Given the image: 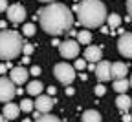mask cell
<instances>
[{
    "instance_id": "16",
    "label": "cell",
    "mask_w": 132,
    "mask_h": 122,
    "mask_svg": "<svg viewBox=\"0 0 132 122\" xmlns=\"http://www.w3.org/2000/svg\"><path fill=\"white\" fill-rule=\"evenodd\" d=\"M81 118H82V122H101V113L95 109H86Z\"/></svg>"
},
{
    "instance_id": "22",
    "label": "cell",
    "mask_w": 132,
    "mask_h": 122,
    "mask_svg": "<svg viewBox=\"0 0 132 122\" xmlns=\"http://www.w3.org/2000/svg\"><path fill=\"white\" fill-rule=\"evenodd\" d=\"M33 122H61L57 117H53V115H48V113H44V115H39Z\"/></svg>"
},
{
    "instance_id": "27",
    "label": "cell",
    "mask_w": 132,
    "mask_h": 122,
    "mask_svg": "<svg viewBox=\"0 0 132 122\" xmlns=\"http://www.w3.org/2000/svg\"><path fill=\"white\" fill-rule=\"evenodd\" d=\"M42 71H40V66H33L31 69H29V75H33V77H39Z\"/></svg>"
},
{
    "instance_id": "11",
    "label": "cell",
    "mask_w": 132,
    "mask_h": 122,
    "mask_svg": "<svg viewBox=\"0 0 132 122\" xmlns=\"http://www.w3.org/2000/svg\"><path fill=\"white\" fill-rule=\"evenodd\" d=\"M101 57H103V49L99 47V46H86V49H85V58H86L88 62L97 64Z\"/></svg>"
},
{
    "instance_id": "29",
    "label": "cell",
    "mask_w": 132,
    "mask_h": 122,
    "mask_svg": "<svg viewBox=\"0 0 132 122\" xmlns=\"http://www.w3.org/2000/svg\"><path fill=\"white\" fill-rule=\"evenodd\" d=\"M7 69H9V66H7V64H0V75H4Z\"/></svg>"
},
{
    "instance_id": "7",
    "label": "cell",
    "mask_w": 132,
    "mask_h": 122,
    "mask_svg": "<svg viewBox=\"0 0 132 122\" xmlns=\"http://www.w3.org/2000/svg\"><path fill=\"white\" fill-rule=\"evenodd\" d=\"M6 13H7V20H11L13 24H20V22L26 20V7L20 6V4H11V6H7Z\"/></svg>"
},
{
    "instance_id": "31",
    "label": "cell",
    "mask_w": 132,
    "mask_h": 122,
    "mask_svg": "<svg viewBox=\"0 0 132 122\" xmlns=\"http://www.w3.org/2000/svg\"><path fill=\"white\" fill-rule=\"evenodd\" d=\"M127 11H128V15L132 16V0H127Z\"/></svg>"
},
{
    "instance_id": "18",
    "label": "cell",
    "mask_w": 132,
    "mask_h": 122,
    "mask_svg": "<svg viewBox=\"0 0 132 122\" xmlns=\"http://www.w3.org/2000/svg\"><path fill=\"white\" fill-rule=\"evenodd\" d=\"M128 88H130V80H127V78H118V80H114V89L118 91L119 95H121V93H127Z\"/></svg>"
},
{
    "instance_id": "26",
    "label": "cell",
    "mask_w": 132,
    "mask_h": 122,
    "mask_svg": "<svg viewBox=\"0 0 132 122\" xmlns=\"http://www.w3.org/2000/svg\"><path fill=\"white\" fill-rule=\"evenodd\" d=\"M85 66H86L85 58H77V60H75V64H73V67H75V69H79V71H81V69H85Z\"/></svg>"
},
{
    "instance_id": "36",
    "label": "cell",
    "mask_w": 132,
    "mask_h": 122,
    "mask_svg": "<svg viewBox=\"0 0 132 122\" xmlns=\"http://www.w3.org/2000/svg\"><path fill=\"white\" fill-rule=\"evenodd\" d=\"M4 120H6V118H4V115H2V113H0V122H4Z\"/></svg>"
},
{
    "instance_id": "33",
    "label": "cell",
    "mask_w": 132,
    "mask_h": 122,
    "mask_svg": "<svg viewBox=\"0 0 132 122\" xmlns=\"http://www.w3.org/2000/svg\"><path fill=\"white\" fill-rule=\"evenodd\" d=\"M73 93H75V89H73V88H66V95H68V97H70V95H73Z\"/></svg>"
},
{
    "instance_id": "17",
    "label": "cell",
    "mask_w": 132,
    "mask_h": 122,
    "mask_svg": "<svg viewBox=\"0 0 132 122\" xmlns=\"http://www.w3.org/2000/svg\"><path fill=\"white\" fill-rule=\"evenodd\" d=\"M26 89H28L29 95H37V97H39V95L42 93V89H44V86H42L40 80H33V82L28 84V88H26Z\"/></svg>"
},
{
    "instance_id": "21",
    "label": "cell",
    "mask_w": 132,
    "mask_h": 122,
    "mask_svg": "<svg viewBox=\"0 0 132 122\" xmlns=\"http://www.w3.org/2000/svg\"><path fill=\"white\" fill-rule=\"evenodd\" d=\"M19 106H20V111H26V113H29V111H33V108H35V100L22 98Z\"/></svg>"
},
{
    "instance_id": "38",
    "label": "cell",
    "mask_w": 132,
    "mask_h": 122,
    "mask_svg": "<svg viewBox=\"0 0 132 122\" xmlns=\"http://www.w3.org/2000/svg\"><path fill=\"white\" fill-rule=\"evenodd\" d=\"M22 122H31V120H29V118H24V120H22Z\"/></svg>"
},
{
    "instance_id": "25",
    "label": "cell",
    "mask_w": 132,
    "mask_h": 122,
    "mask_svg": "<svg viewBox=\"0 0 132 122\" xmlns=\"http://www.w3.org/2000/svg\"><path fill=\"white\" fill-rule=\"evenodd\" d=\"M33 49H35V47H33V46H31V44H24V46H22V53H24V55H28V57H29V55H31V53H33Z\"/></svg>"
},
{
    "instance_id": "5",
    "label": "cell",
    "mask_w": 132,
    "mask_h": 122,
    "mask_svg": "<svg viewBox=\"0 0 132 122\" xmlns=\"http://www.w3.org/2000/svg\"><path fill=\"white\" fill-rule=\"evenodd\" d=\"M16 95L15 82L11 78L2 77L0 78V102H11V98Z\"/></svg>"
},
{
    "instance_id": "10",
    "label": "cell",
    "mask_w": 132,
    "mask_h": 122,
    "mask_svg": "<svg viewBox=\"0 0 132 122\" xmlns=\"http://www.w3.org/2000/svg\"><path fill=\"white\" fill-rule=\"evenodd\" d=\"M53 98L50 97V95H39L37 97V100H35V108H37V111L39 113H50L52 111V108H53Z\"/></svg>"
},
{
    "instance_id": "13",
    "label": "cell",
    "mask_w": 132,
    "mask_h": 122,
    "mask_svg": "<svg viewBox=\"0 0 132 122\" xmlns=\"http://www.w3.org/2000/svg\"><path fill=\"white\" fill-rule=\"evenodd\" d=\"M2 115H4L6 120H15L20 115V106H16V104H13V102H6V106L2 109Z\"/></svg>"
},
{
    "instance_id": "32",
    "label": "cell",
    "mask_w": 132,
    "mask_h": 122,
    "mask_svg": "<svg viewBox=\"0 0 132 122\" xmlns=\"http://www.w3.org/2000/svg\"><path fill=\"white\" fill-rule=\"evenodd\" d=\"M121 118H123V122H130V120H132V115H128V113H125V115H123Z\"/></svg>"
},
{
    "instance_id": "23",
    "label": "cell",
    "mask_w": 132,
    "mask_h": 122,
    "mask_svg": "<svg viewBox=\"0 0 132 122\" xmlns=\"http://www.w3.org/2000/svg\"><path fill=\"white\" fill-rule=\"evenodd\" d=\"M22 35H26V37H33V35H35V24H24L22 26Z\"/></svg>"
},
{
    "instance_id": "2",
    "label": "cell",
    "mask_w": 132,
    "mask_h": 122,
    "mask_svg": "<svg viewBox=\"0 0 132 122\" xmlns=\"http://www.w3.org/2000/svg\"><path fill=\"white\" fill-rule=\"evenodd\" d=\"M79 16V22L85 27H99L106 20V7L101 0H81L73 7Z\"/></svg>"
},
{
    "instance_id": "8",
    "label": "cell",
    "mask_w": 132,
    "mask_h": 122,
    "mask_svg": "<svg viewBox=\"0 0 132 122\" xmlns=\"http://www.w3.org/2000/svg\"><path fill=\"white\" fill-rule=\"evenodd\" d=\"M95 77L97 80H101V82H106L112 78V64L106 62V60H99L95 64Z\"/></svg>"
},
{
    "instance_id": "30",
    "label": "cell",
    "mask_w": 132,
    "mask_h": 122,
    "mask_svg": "<svg viewBox=\"0 0 132 122\" xmlns=\"http://www.w3.org/2000/svg\"><path fill=\"white\" fill-rule=\"evenodd\" d=\"M55 93H57V88H55V86H50V88H48V95L52 97V95H55Z\"/></svg>"
},
{
    "instance_id": "39",
    "label": "cell",
    "mask_w": 132,
    "mask_h": 122,
    "mask_svg": "<svg viewBox=\"0 0 132 122\" xmlns=\"http://www.w3.org/2000/svg\"><path fill=\"white\" fill-rule=\"evenodd\" d=\"M130 88H132V77H130Z\"/></svg>"
},
{
    "instance_id": "28",
    "label": "cell",
    "mask_w": 132,
    "mask_h": 122,
    "mask_svg": "<svg viewBox=\"0 0 132 122\" xmlns=\"http://www.w3.org/2000/svg\"><path fill=\"white\" fill-rule=\"evenodd\" d=\"M7 9V0H0V13Z\"/></svg>"
},
{
    "instance_id": "14",
    "label": "cell",
    "mask_w": 132,
    "mask_h": 122,
    "mask_svg": "<svg viewBox=\"0 0 132 122\" xmlns=\"http://www.w3.org/2000/svg\"><path fill=\"white\" fill-rule=\"evenodd\" d=\"M128 73V67L125 62H114L112 64V78L118 80V78H125Z\"/></svg>"
},
{
    "instance_id": "12",
    "label": "cell",
    "mask_w": 132,
    "mask_h": 122,
    "mask_svg": "<svg viewBox=\"0 0 132 122\" xmlns=\"http://www.w3.org/2000/svg\"><path fill=\"white\" fill-rule=\"evenodd\" d=\"M11 80L15 82V84H24L26 80H28V75H29V71H26V67H22V66H19V67H11Z\"/></svg>"
},
{
    "instance_id": "3",
    "label": "cell",
    "mask_w": 132,
    "mask_h": 122,
    "mask_svg": "<svg viewBox=\"0 0 132 122\" xmlns=\"http://www.w3.org/2000/svg\"><path fill=\"white\" fill-rule=\"evenodd\" d=\"M22 46L24 40L16 31H9V29L0 31V58L4 60L16 58L22 53Z\"/></svg>"
},
{
    "instance_id": "24",
    "label": "cell",
    "mask_w": 132,
    "mask_h": 122,
    "mask_svg": "<svg viewBox=\"0 0 132 122\" xmlns=\"http://www.w3.org/2000/svg\"><path fill=\"white\" fill-rule=\"evenodd\" d=\"M105 93H106V88H105L103 84H97V86H95V95H97V97H103Z\"/></svg>"
},
{
    "instance_id": "9",
    "label": "cell",
    "mask_w": 132,
    "mask_h": 122,
    "mask_svg": "<svg viewBox=\"0 0 132 122\" xmlns=\"http://www.w3.org/2000/svg\"><path fill=\"white\" fill-rule=\"evenodd\" d=\"M118 49L119 53L127 58H132V33H123L118 40Z\"/></svg>"
},
{
    "instance_id": "1",
    "label": "cell",
    "mask_w": 132,
    "mask_h": 122,
    "mask_svg": "<svg viewBox=\"0 0 132 122\" xmlns=\"http://www.w3.org/2000/svg\"><path fill=\"white\" fill-rule=\"evenodd\" d=\"M37 15H39V20H40L42 29L48 35H53V37H59V35L70 31V27L73 24L72 11L66 7L64 4H59V2L48 4Z\"/></svg>"
},
{
    "instance_id": "6",
    "label": "cell",
    "mask_w": 132,
    "mask_h": 122,
    "mask_svg": "<svg viewBox=\"0 0 132 122\" xmlns=\"http://www.w3.org/2000/svg\"><path fill=\"white\" fill-rule=\"evenodd\" d=\"M59 53H61L62 58H75L79 55V42L72 40V38L61 42L59 44Z\"/></svg>"
},
{
    "instance_id": "4",
    "label": "cell",
    "mask_w": 132,
    "mask_h": 122,
    "mask_svg": "<svg viewBox=\"0 0 132 122\" xmlns=\"http://www.w3.org/2000/svg\"><path fill=\"white\" fill-rule=\"evenodd\" d=\"M53 75L61 84L68 86V84H72L75 80V67L66 64V62H59V64L53 66Z\"/></svg>"
},
{
    "instance_id": "37",
    "label": "cell",
    "mask_w": 132,
    "mask_h": 122,
    "mask_svg": "<svg viewBox=\"0 0 132 122\" xmlns=\"http://www.w3.org/2000/svg\"><path fill=\"white\" fill-rule=\"evenodd\" d=\"M40 2H53V0H40Z\"/></svg>"
},
{
    "instance_id": "34",
    "label": "cell",
    "mask_w": 132,
    "mask_h": 122,
    "mask_svg": "<svg viewBox=\"0 0 132 122\" xmlns=\"http://www.w3.org/2000/svg\"><path fill=\"white\" fill-rule=\"evenodd\" d=\"M22 62H24V64H29V57H28V55H24V58H22Z\"/></svg>"
},
{
    "instance_id": "20",
    "label": "cell",
    "mask_w": 132,
    "mask_h": 122,
    "mask_svg": "<svg viewBox=\"0 0 132 122\" xmlns=\"http://www.w3.org/2000/svg\"><path fill=\"white\" fill-rule=\"evenodd\" d=\"M106 22H108V27L116 29V27L121 24V16H119L118 13H112V15H108V16H106Z\"/></svg>"
},
{
    "instance_id": "19",
    "label": "cell",
    "mask_w": 132,
    "mask_h": 122,
    "mask_svg": "<svg viewBox=\"0 0 132 122\" xmlns=\"http://www.w3.org/2000/svg\"><path fill=\"white\" fill-rule=\"evenodd\" d=\"M77 42H79V44H86V46H90V42H92V33L86 31V29L79 31V33H77Z\"/></svg>"
},
{
    "instance_id": "35",
    "label": "cell",
    "mask_w": 132,
    "mask_h": 122,
    "mask_svg": "<svg viewBox=\"0 0 132 122\" xmlns=\"http://www.w3.org/2000/svg\"><path fill=\"white\" fill-rule=\"evenodd\" d=\"M0 27H2V29L6 27V22H4V20H0Z\"/></svg>"
},
{
    "instance_id": "15",
    "label": "cell",
    "mask_w": 132,
    "mask_h": 122,
    "mask_svg": "<svg viewBox=\"0 0 132 122\" xmlns=\"http://www.w3.org/2000/svg\"><path fill=\"white\" fill-rule=\"evenodd\" d=\"M116 106H118V109H121V111H128L132 108V98L128 95L121 93L118 98H116Z\"/></svg>"
},
{
    "instance_id": "40",
    "label": "cell",
    "mask_w": 132,
    "mask_h": 122,
    "mask_svg": "<svg viewBox=\"0 0 132 122\" xmlns=\"http://www.w3.org/2000/svg\"><path fill=\"white\" fill-rule=\"evenodd\" d=\"M75 2H81V0H75Z\"/></svg>"
}]
</instances>
